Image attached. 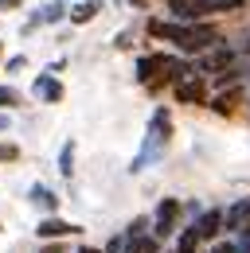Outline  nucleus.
Here are the masks:
<instances>
[{
	"mask_svg": "<svg viewBox=\"0 0 250 253\" xmlns=\"http://www.w3.org/2000/svg\"><path fill=\"white\" fill-rule=\"evenodd\" d=\"M133 4H145V0H133Z\"/></svg>",
	"mask_w": 250,
	"mask_h": 253,
	"instance_id": "23",
	"label": "nucleus"
},
{
	"mask_svg": "<svg viewBox=\"0 0 250 253\" xmlns=\"http://www.w3.org/2000/svg\"><path fill=\"white\" fill-rule=\"evenodd\" d=\"M31 199H35V203H43L47 211H55V195H51L47 187H35V191H31Z\"/></svg>",
	"mask_w": 250,
	"mask_h": 253,
	"instance_id": "16",
	"label": "nucleus"
},
{
	"mask_svg": "<svg viewBox=\"0 0 250 253\" xmlns=\"http://www.w3.org/2000/svg\"><path fill=\"white\" fill-rule=\"evenodd\" d=\"M247 222H250V199H239V203H231L223 211V230L227 234H243Z\"/></svg>",
	"mask_w": 250,
	"mask_h": 253,
	"instance_id": "3",
	"label": "nucleus"
},
{
	"mask_svg": "<svg viewBox=\"0 0 250 253\" xmlns=\"http://www.w3.org/2000/svg\"><path fill=\"white\" fill-rule=\"evenodd\" d=\"M199 242H203V238L195 234V226H188L184 234H180V242H176V253H195V250H199Z\"/></svg>",
	"mask_w": 250,
	"mask_h": 253,
	"instance_id": "11",
	"label": "nucleus"
},
{
	"mask_svg": "<svg viewBox=\"0 0 250 253\" xmlns=\"http://www.w3.org/2000/svg\"><path fill=\"white\" fill-rule=\"evenodd\" d=\"M219 230H223V211H203L199 222H195V234L207 242V238H215Z\"/></svg>",
	"mask_w": 250,
	"mask_h": 253,
	"instance_id": "7",
	"label": "nucleus"
},
{
	"mask_svg": "<svg viewBox=\"0 0 250 253\" xmlns=\"http://www.w3.org/2000/svg\"><path fill=\"white\" fill-rule=\"evenodd\" d=\"M16 4H20V0H0V8H16Z\"/></svg>",
	"mask_w": 250,
	"mask_h": 253,
	"instance_id": "19",
	"label": "nucleus"
},
{
	"mask_svg": "<svg viewBox=\"0 0 250 253\" xmlns=\"http://www.w3.org/2000/svg\"><path fill=\"white\" fill-rule=\"evenodd\" d=\"M31 90H35V97H43V101H59V97H62V86L51 78V74L35 78V86H31Z\"/></svg>",
	"mask_w": 250,
	"mask_h": 253,
	"instance_id": "8",
	"label": "nucleus"
},
{
	"mask_svg": "<svg viewBox=\"0 0 250 253\" xmlns=\"http://www.w3.org/2000/svg\"><path fill=\"white\" fill-rule=\"evenodd\" d=\"M243 234H247V238H250V222H247V230H243Z\"/></svg>",
	"mask_w": 250,
	"mask_h": 253,
	"instance_id": "22",
	"label": "nucleus"
},
{
	"mask_svg": "<svg viewBox=\"0 0 250 253\" xmlns=\"http://www.w3.org/2000/svg\"><path fill=\"white\" fill-rule=\"evenodd\" d=\"M0 55H4V47H0Z\"/></svg>",
	"mask_w": 250,
	"mask_h": 253,
	"instance_id": "24",
	"label": "nucleus"
},
{
	"mask_svg": "<svg viewBox=\"0 0 250 253\" xmlns=\"http://www.w3.org/2000/svg\"><path fill=\"white\" fill-rule=\"evenodd\" d=\"M156 250H160V242H156V238H149V234L125 246V253H156Z\"/></svg>",
	"mask_w": 250,
	"mask_h": 253,
	"instance_id": "12",
	"label": "nucleus"
},
{
	"mask_svg": "<svg viewBox=\"0 0 250 253\" xmlns=\"http://www.w3.org/2000/svg\"><path fill=\"white\" fill-rule=\"evenodd\" d=\"M176 66V59H168V55H145L141 63H137V82H145V86H156V74H160V82H164V74Z\"/></svg>",
	"mask_w": 250,
	"mask_h": 253,
	"instance_id": "2",
	"label": "nucleus"
},
{
	"mask_svg": "<svg viewBox=\"0 0 250 253\" xmlns=\"http://www.w3.org/2000/svg\"><path fill=\"white\" fill-rule=\"evenodd\" d=\"M176 214H180V203H176V199H164V203L156 207V230H153L156 242H160V238H168V234L176 230Z\"/></svg>",
	"mask_w": 250,
	"mask_h": 253,
	"instance_id": "4",
	"label": "nucleus"
},
{
	"mask_svg": "<svg viewBox=\"0 0 250 253\" xmlns=\"http://www.w3.org/2000/svg\"><path fill=\"white\" fill-rule=\"evenodd\" d=\"M35 234L39 238H66V234H78V226H70V222H62V218H43L35 226Z\"/></svg>",
	"mask_w": 250,
	"mask_h": 253,
	"instance_id": "6",
	"label": "nucleus"
},
{
	"mask_svg": "<svg viewBox=\"0 0 250 253\" xmlns=\"http://www.w3.org/2000/svg\"><path fill=\"white\" fill-rule=\"evenodd\" d=\"M98 0H86V4H78V8H70V24H86V20H94L98 16Z\"/></svg>",
	"mask_w": 250,
	"mask_h": 253,
	"instance_id": "10",
	"label": "nucleus"
},
{
	"mask_svg": "<svg viewBox=\"0 0 250 253\" xmlns=\"http://www.w3.org/2000/svg\"><path fill=\"white\" fill-rule=\"evenodd\" d=\"M215 253H243V250H239L235 242H219V246H215Z\"/></svg>",
	"mask_w": 250,
	"mask_h": 253,
	"instance_id": "18",
	"label": "nucleus"
},
{
	"mask_svg": "<svg viewBox=\"0 0 250 253\" xmlns=\"http://www.w3.org/2000/svg\"><path fill=\"white\" fill-rule=\"evenodd\" d=\"M12 105H20V94L12 86H0V109H12Z\"/></svg>",
	"mask_w": 250,
	"mask_h": 253,
	"instance_id": "15",
	"label": "nucleus"
},
{
	"mask_svg": "<svg viewBox=\"0 0 250 253\" xmlns=\"http://www.w3.org/2000/svg\"><path fill=\"white\" fill-rule=\"evenodd\" d=\"M231 63V51H215V55H207L203 59V70H219V66Z\"/></svg>",
	"mask_w": 250,
	"mask_h": 253,
	"instance_id": "14",
	"label": "nucleus"
},
{
	"mask_svg": "<svg viewBox=\"0 0 250 253\" xmlns=\"http://www.w3.org/2000/svg\"><path fill=\"white\" fill-rule=\"evenodd\" d=\"M78 253H102V250H90V246H82V250H78Z\"/></svg>",
	"mask_w": 250,
	"mask_h": 253,
	"instance_id": "20",
	"label": "nucleus"
},
{
	"mask_svg": "<svg viewBox=\"0 0 250 253\" xmlns=\"http://www.w3.org/2000/svg\"><path fill=\"white\" fill-rule=\"evenodd\" d=\"M62 16V4H47V12H43V20H59Z\"/></svg>",
	"mask_w": 250,
	"mask_h": 253,
	"instance_id": "17",
	"label": "nucleus"
},
{
	"mask_svg": "<svg viewBox=\"0 0 250 253\" xmlns=\"http://www.w3.org/2000/svg\"><path fill=\"white\" fill-rule=\"evenodd\" d=\"M176 101H184V105H203V101H207L203 82H199V78H184V82H176Z\"/></svg>",
	"mask_w": 250,
	"mask_h": 253,
	"instance_id": "5",
	"label": "nucleus"
},
{
	"mask_svg": "<svg viewBox=\"0 0 250 253\" xmlns=\"http://www.w3.org/2000/svg\"><path fill=\"white\" fill-rule=\"evenodd\" d=\"M149 32L160 39H172L180 51H207L215 43V28H207V24H160V20H153Z\"/></svg>",
	"mask_w": 250,
	"mask_h": 253,
	"instance_id": "1",
	"label": "nucleus"
},
{
	"mask_svg": "<svg viewBox=\"0 0 250 253\" xmlns=\"http://www.w3.org/2000/svg\"><path fill=\"white\" fill-rule=\"evenodd\" d=\"M239 90H223V94L215 97V101H211V109H215V113H235V105H239Z\"/></svg>",
	"mask_w": 250,
	"mask_h": 253,
	"instance_id": "9",
	"label": "nucleus"
},
{
	"mask_svg": "<svg viewBox=\"0 0 250 253\" xmlns=\"http://www.w3.org/2000/svg\"><path fill=\"white\" fill-rule=\"evenodd\" d=\"M59 171L70 175L74 171V144H62V156H59Z\"/></svg>",
	"mask_w": 250,
	"mask_h": 253,
	"instance_id": "13",
	"label": "nucleus"
},
{
	"mask_svg": "<svg viewBox=\"0 0 250 253\" xmlns=\"http://www.w3.org/2000/svg\"><path fill=\"white\" fill-rule=\"evenodd\" d=\"M0 128H8V117H0Z\"/></svg>",
	"mask_w": 250,
	"mask_h": 253,
	"instance_id": "21",
	"label": "nucleus"
}]
</instances>
